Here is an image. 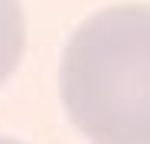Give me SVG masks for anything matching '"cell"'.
Instances as JSON below:
<instances>
[{
  "instance_id": "obj_1",
  "label": "cell",
  "mask_w": 150,
  "mask_h": 144,
  "mask_svg": "<svg viewBox=\"0 0 150 144\" xmlns=\"http://www.w3.org/2000/svg\"><path fill=\"white\" fill-rule=\"evenodd\" d=\"M59 95L91 144H150V7L88 16L62 49Z\"/></svg>"
},
{
  "instance_id": "obj_3",
  "label": "cell",
  "mask_w": 150,
  "mask_h": 144,
  "mask_svg": "<svg viewBox=\"0 0 150 144\" xmlns=\"http://www.w3.org/2000/svg\"><path fill=\"white\" fill-rule=\"evenodd\" d=\"M0 144H20V141H13V138H0Z\"/></svg>"
},
{
  "instance_id": "obj_2",
  "label": "cell",
  "mask_w": 150,
  "mask_h": 144,
  "mask_svg": "<svg viewBox=\"0 0 150 144\" xmlns=\"http://www.w3.org/2000/svg\"><path fill=\"white\" fill-rule=\"evenodd\" d=\"M23 46H26V23L20 0H0V85L13 76Z\"/></svg>"
}]
</instances>
